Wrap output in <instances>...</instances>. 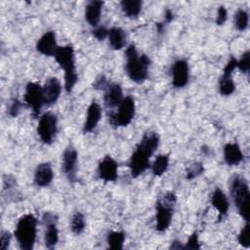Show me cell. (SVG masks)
<instances>
[{
  "mask_svg": "<svg viewBox=\"0 0 250 250\" xmlns=\"http://www.w3.org/2000/svg\"><path fill=\"white\" fill-rule=\"evenodd\" d=\"M228 19V11L225 7L220 6L218 8V12H217V18H216V23L218 25H222L225 23V21Z\"/></svg>",
  "mask_w": 250,
  "mask_h": 250,
  "instance_id": "d6a6232c",
  "label": "cell"
},
{
  "mask_svg": "<svg viewBox=\"0 0 250 250\" xmlns=\"http://www.w3.org/2000/svg\"><path fill=\"white\" fill-rule=\"evenodd\" d=\"M248 13L243 9L237 10V12L234 15V25L236 29L239 31H244L248 26Z\"/></svg>",
  "mask_w": 250,
  "mask_h": 250,
  "instance_id": "83f0119b",
  "label": "cell"
},
{
  "mask_svg": "<svg viewBox=\"0 0 250 250\" xmlns=\"http://www.w3.org/2000/svg\"><path fill=\"white\" fill-rule=\"evenodd\" d=\"M57 131H58L57 115L51 111H48L42 114L37 126V133L42 143L45 145H51L56 137Z\"/></svg>",
  "mask_w": 250,
  "mask_h": 250,
  "instance_id": "ba28073f",
  "label": "cell"
},
{
  "mask_svg": "<svg viewBox=\"0 0 250 250\" xmlns=\"http://www.w3.org/2000/svg\"><path fill=\"white\" fill-rule=\"evenodd\" d=\"M174 19V14L171 10H166L165 11V14H164V23L165 24H168L169 22L172 21V20Z\"/></svg>",
  "mask_w": 250,
  "mask_h": 250,
  "instance_id": "f35d334b",
  "label": "cell"
},
{
  "mask_svg": "<svg viewBox=\"0 0 250 250\" xmlns=\"http://www.w3.org/2000/svg\"><path fill=\"white\" fill-rule=\"evenodd\" d=\"M43 221L46 226L44 234L45 246L48 249H53L59 242V230L56 224V217L52 213H45L43 216Z\"/></svg>",
  "mask_w": 250,
  "mask_h": 250,
  "instance_id": "4fadbf2b",
  "label": "cell"
},
{
  "mask_svg": "<svg viewBox=\"0 0 250 250\" xmlns=\"http://www.w3.org/2000/svg\"><path fill=\"white\" fill-rule=\"evenodd\" d=\"M77 162H78V154L76 149L72 146H68L62 153V168L63 174L70 182H74L76 180Z\"/></svg>",
  "mask_w": 250,
  "mask_h": 250,
  "instance_id": "30bf717a",
  "label": "cell"
},
{
  "mask_svg": "<svg viewBox=\"0 0 250 250\" xmlns=\"http://www.w3.org/2000/svg\"><path fill=\"white\" fill-rule=\"evenodd\" d=\"M108 85H109V83L107 82V80L105 79V77H104V76H102V77L98 78V80L95 82L94 88L100 89V90H105Z\"/></svg>",
  "mask_w": 250,
  "mask_h": 250,
  "instance_id": "74e56055",
  "label": "cell"
},
{
  "mask_svg": "<svg viewBox=\"0 0 250 250\" xmlns=\"http://www.w3.org/2000/svg\"><path fill=\"white\" fill-rule=\"evenodd\" d=\"M70 229L71 231L78 235L81 234L85 229V218L82 213L75 212L70 220Z\"/></svg>",
  "mask_w": 250,
  "mask_h": 250,
  "instance_id": "4316f807",
  "label": "cell"
},
{
  "mask_svg": "<svg viewBox=\"0 0 250 250\" xmlns=\"http://www.w3.org/2000/svg\"><path fill=\"white\" fill-rule=\"evenodd\" d=\"M11 242V233L7 230H3L1 232V249L6 250Z\"/></svg>",
  "mask_w": 250,
  "mask_h": 250,
  "instance_id": "8d00e7d4",
  "label": "cell"
},
{
  "mask_svg": "<svg viewBox=\"0 0 250 250\" xmlns=\"http://www.w3.org/2000/svg\"><path fill=\"white\" fill-rule=\"evenodd\" d=\"M236 65H237V60L232 56L230 57L229 61L228 62V63L226 64L225 68H224V71L223 73L224 74H229V75H231L233 70L236 68Z\"/></svg>",
  "mask_w": 250,
  "mask_h": 250,
  "instance_id": "d590c367",
  "label": "cell"
},
{
  "mask_svg": "<svg viewBox=\"0 0 250 250\" xmlns=\"http://www.w3.org/2000/svg\"><path fill=\"white\" fill-rule=\"evenodd\" d=\"M184 249H200V244L198 240V234L196 231H194L189 238L188 239L187 243L184 245Z\"/></svg>",
  "mask_w": 250,
  "mask_h": 250,
  "instance_id": "1f68e13d",
  "label": "cell"
},
{
  "mask_svg": "<svg viewBox=\"0 0 250 250\" xmlns=\"http://www.w3.org/2000/svg\"><path fill=\"white\" fill-rule=\"evenodd\" d=\"M59 46L57 44L56 34L54 31L50 30L45 32L37 41L36 50L44 56H53L57 52Z\"/></svg>",
  "mask_w": 250,
  "mask_h": 250,
  "instance_id": "9a60e30c",
  "label": "cell"
},
{
  "mask_svg": "<svg viewBox=\"0 0 250 250\" xmlns=\"http://www.w3.org/2000/svg\"><path fill=\"white\" fill-rule=\"evenodd\" d=\"M189 78L188 63L186 60H177L172 66V84L175 88H184Z\"/></svg>",
  "mask_w": 250,
  "mask_h": 250,
  "instance_id": "7c38bea8",
  "label": "cell"
},
{
  "mask_svg": "<svg viewBox=\"0 0 250 250\" xmlns=\"http://www.w3.org/2000/svg\"><path fill=\"white\" fill-rule=\"evenodd\" d=\"M235 90V84L231 78V75L224 74L222 75L219 82V92L222 96H229Z\"/></svg>",
  "mask_w": 250,
  "mask_h": 250,
  "instance_id": "d4e9b609",
  "label": "cell"
},
{
  "mask_svg": "<svg viewBox=\"0 0 250 250\" xmlns=\"http://www.w3.org/2000/svg\"><path fill=\"white\" fill-rule=\"evenodd\" d=\"M54 178L53 169L48 162L40 163L37 165L34 172V183L37 187L49 186Z\"/></svg>",
  "mask_w": 250,
  "mask_h": 250,
  "instance_id": "ac0fdd59",
  "label": "cell"
},
{
  "mask_svg": "<svg viewBox=\"0 0 250 250\" xmlns=\"http://www.w3.org/2000/svg\"><path fill=\"white\" fill-rule=\"evenodd\" d=\"M103 6L104 2L102 1H91L87 4L85 8V19L90 25L97 27L99 24Z\"/></svg>",
  "mask_w": 250,
  "mask_h": 250,
  "instance_id": "44dd1931",
  "label": "cell"
},
{
  "mask_svg": "<svg viewBox=\"0 0 250 250\" xmlns=\"http://www.w3.org/2000/svg\"><path fill=\"white\" fill-rule=\"evenodd\" d=\"M176 201H177V197L173 191L165 192L156 201V204H155V209H156L155 229L158 231L163 232L169 228L171 221H172Z\"/></svg>",
  "mask_w": 250,
  "mask_h": 250,
  "instance_id": "8992f818",
  "label": "cell"
},
{
  "mask_svg": "<svg viewBox=\"0 0 250 250\" xmlns=\"http://www.w3.org/2000/svg\"><path fill=\"white\" fill-rule=\"evenodd\" d=\"M181 241H173V243L171 244V246H170V248H172V249H184V245H182L181 243H180Z\"/></svg>",
  "mask_w": 250,
  "mask_h": 250,
  "instance_id": "ab89813d",
  "label": "cell"
},
{
  "mask_svg": "<svg viewBox=\"0 0 250 250\" xmlns=\"http://www.w3.org/2000/svg\"><path fill=\"white\" fill-rule=\"evenodd\" d=\"M122 12L128 18H137L142 11L143 2L141 0H123L120 3Z\"/></svg>",
  "mask_w": 250,
  "mask_h": 250,
  "instance_id": "603a6c76",
  "label": "cell"
},
{
  "mask_svg": "<svg viewBox=\"0 0 250 250\" xmlns=\"http://www.w3.org/2000/svg\"><path fill=\"white\" fill-rule=\"evenodd\" d=\"M169 166V155L168 154H159L156 156L155 160L151 164V171L154 176H162Z\"/></svg>",
  "mask_w": 250,
  "mask_h": 250,
  "instance_id": "cb8c5ba5",
  "label": "cell"
},
{
  "mask_svg": "<svg viewBox=\"0 0 250 250\" xmlns=\"http://www.w3.org/2000/svg\"><path fill=\"white\" fill-rule=\"evenodd\" d=\"M125 241V233L123 231H109L106 242L110 249H122Z\"/></svg>",
  "mask_w": 250,
  "mask_h": 250,
  "instance_id": "484cf974",
  "label": "cell"
},
{
  "mask_svg": "<svg viewBox=\"0 0 250 250\" xmlns=\"http://www.w3.org/2000/svg\"><path fill=\"white\" fill-rule=\"evenodd\" d=\"M108 42L113 50H120L126 44V33L124 29L118 26H113L108 29Z\"/></svg>",
  "mask_w": 250,
  "mask_h": 250,
  "instance_id": "7402d4cb",
  "label": "cell"
},
{
  "mask_svg": "<svg viewBox=\"0 0 250 250\" xmlns=\"http://www.w3.org/2000/svg\"><path fill=\"white\" fill-rule=\"evenodd\" d=\"M244 159V155L236 143H228L224 146V160L229 165H238Z\"/></svg>",
  "mask_w": 250,
  "mask_h": 250,
  "instance_id": "d6986e66",
  "label": "cell"
},
{
  "mask_svg": "<svg viewBox=\"0 0 250 250\" xmlns=\"http://www.w3.org/2000/svg\"><path fill=\"white\" fill-rule=\"evenodd\" d=\"M238 243L244 247V248H249L250 242H249V224L247 223L240 230L238 236H237Z\"/></svg>",
  "mask_w": 250,
  "mask_h": 250,
  "instance_id": "4dcf8cb0",
  "label": "cell"
},
{
  "mask_svg": "<svg viewBox=\"0 0 250 250\" xmlns=\"http://www.w3.org/2000/svg\"><path fill=\"white\" fill-rule=\"evenodd\" d=\"M21 106H22V104L19 100H17V99L13 100V102L11 103V104L9 106V114L12 117H16L19 114Z\"/></svg>",
  "mask_w": 250,
  "mask_h": 250,
  "instance_id": "836d02e7",
  "label": "cell"
},
{
  "mask_svg": "<svg viewBox=\"0 0 250 250\" xmlns=\"http://www.w3.org/2000/svg\"><path fill=\"white\" fill-rule=\"evenodd\" d=\"M211 203L214 206V208L219 212L220 220L228 214L229 203L228 197L226 196V194L221 188H217L214 189L211 195Z\"/></svg>",
  "mask_w": 250,
  "mask_h": 250,
  "instance_id": "ffe728a7",
  "label": "cell"
},
{
  "mask_svg": "<svg viewBox=\"0 0 250 250\" xmlns=\"http://www.w3.org/2000/svg\"><path fill=\"white\" fill-rule=\"evenodd\" d=\"M229 192L239 215L248 223L250 191L245 178L237 174L233 175L229 182Z\"/></svg>",
  "mask_w": 250,
  "mask_h": 250,
  "instance_id": "277c9868",
  "label": "cell"
},
{
  "mask_svg": "<svg viewBox=\"0 0 250 250\" xmlns=\"http://www.w3.org/2000/svg\"><path fill=\"white\" fill-rule=\"evenodd\" d=\"M159 136L154 131L144 134L129 160V168L133 178L139 177L150 167L149 159L159 145Z\"/></svg>",
  "mask_w": 250,
  "mask_h": 250,
  "instance_id": "6da1fadb",
  "label": "cell"
},
{
  "mask_svg": "<svg viewBox=\"0 0 250 250\" xmlns=\"http://www.w3.org/2000/svg\"><path fill=\"white\" fill-rule=\"evenodd\" d=\"M203 172H204L203 165L199 162H195V163H192L191 165H189L187 168L186 178L188 180H193V179L197 178L198 176H200Z\"/></svg>",
  "mask_w": 250,
  "mask_h": 250,
  "instance_id": "f1b7e54d",
  "label": "cell"
},
{
  "mask_svg": "<svg viewBox=\"0 0 250 250\" xmlns=\"http://www.w3.org/2000/svg\"><path fill=\"white\" fill-rule=\"evenodd\" d=\"M107 34H108V29H106L104 26H99L93 30L94 37L99 41H102L105 37H107Z\"/></svg>",
  "mask_w": 250,
  "mask_h": 250,
  "instance_id": "e575fe53",
  "label": "cell"
},
{
  "mask_svg": "<svg viewBox=\"0 0 250 250\" xmlns=\"http://www.w3.org/2000/svg\"><path fill=\"white\" fill-rule=\"evenodd\" d=\"M101 118H102V107L96 101H93L89 104L87 109L86 120L83 125V132L90 133L93 130H95Z\"/></svg>",
  "mask_w": 250,
  "mask_h": 250,
  "instance_id": "2e32d148",
  "label": "cell"
},
{
  "mask_svg": "<svg viewBox=\"0 0 250 250\" xmlns=\"http://www.w3.org/2000/svg\"><path fill=\"white\" fill-rule=\"evenodd\" d=\"M44 104L51 105L55 104L61 96L62 85L57 77H49L46 79L43 87Z\"/></svg>",
  "mask_w": 250,
  "mask_h": 250,
  "instance_id": "5bb4252c",
  "label": "cell"
},
{
  "mask_svg": "<svg viewBox=\"0 0 250 250\" xmlns=\"http://www.w3.org/2000/svg\"><path fill=\"white\" fill-rule=\"evenodd\" d=\"M37 233V219L33 214L21 216L16 226L15 237L22 250H31L34 246Z\"/></svg>",
  "mask_w": 250,
  "mask_h": 250,
  "instance_id": "5b68a950",
  "label": "cell"
},
{
  "mask_svg": "<svg viewBox=\"0 0 250 250\" xmlns=\"http://www.w3.org/2000/svg\"><path fill=\"white\" fill-rule=\"evenodd\" d=\"M24 103L28 107L31 108L32 116L36 118L42 105L44 104V98H43V90L42 87L36 82H28L25 87V94H24Z\"/></svg>",
  "mask_w": 250,
  "mask_h": 250,
  "instance_id": "9c48e42d",
  "label": "cell"
},
{
  "mask_svg": "<svg viewBox=\"0 0 250 250\" xmlns=\"http://www.w3.org/2000/svg\"><path fill=\"white\" fill-rule=\"evenodd\" d=\"M123 99L122 88L119 84L111 83L106 87L104 95V103L107 108H114L118 106Z\"/></svg>",
  "mask_w": 250,
  "mask_h": 250,
  "instance_id": "e0dca14e",
  "label": "cell"
},
{
  "mask_svg": "<svg viewBox=\"0 0 250 250\" xmlns=\"http://www.w3.org/2000/svg\"><path fill=\"white\" fill-rule=\"evenodd\" d=\"M135 113V101L131 96H127L118 105V110L109 115V123L113 128L126 127L133 120Z\"/></svg>",
  "mask_w": 250,
  "mask_h": 250,
  "instance_id": "52a82bcc",
  "label": "cell"
},
{
  "mask_svg": "<svg viewBox=\"0 0 250 250\" xmlns=\"http://www.w3.org/2000/svg\"><path fill=\"white\" fill-rule=\"evenodd\" d=\"M99 178L104 182H114L118 178V164L110 156L105 155L98 166Z\"/></svg>",
  "mask_w": 250,
  "mask_h": 250,
  "instance_id": "8fae6325",
  "label": "cell"
},
{
  "mask_svg": "<svg viewBox=\"0 0 250 250\" xmlns=\"http://www.w3.org/2000/svg\"><path fill=\"white\" fill-rule=\"evenodd\" d=\"M54 58L64 71V89L66 93L69 94L78 80L75 66V55L72 45L66 44L64 46H59Z\"/></svg>",
  "mask_w": 250,
  "mask_h": 250,
  "instance_id": "3957f363",
  "label": "cell"
},
{
  "mask_svg": "<svg viewBox=\"0 0 250 250\" xmlns=\"http://www.w3.org/2000/svg\"><path fill=\"white\" fill-rule=\"evenodd\" d=\"M125 57V70L128 77L138 84L145 82L147 79L148 67L150 65L149 58L145 54L140 55L133 43L127 47Z\"/></svg>",
  "mask_w": 250,
  "mask_h": 250,
  "instance_id": "7a4b0ae2",
  "label": "cell"
},
{
  "mask_svg": "<svg viewBox=\"0 0 250 250\" xmlns=\"http://www.w3.org/2000/svg\"><path fill=\"white\" fill-rule=\"evenodd\" d=\"M236 67L242 72V73H248L249 67H250V53L249 51L245 52L242 57L237 60V65Z\"/></svg>",
  "mask_w": 250,
  "mask_h": 250,
  "instance_id": "f546056e",
  "label": "cell"
}]
</instances>
